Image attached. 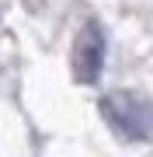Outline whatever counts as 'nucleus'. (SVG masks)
I'll list each match as a JSON object with an SVG mask.
<instances>
[{
	"mask_svg": "<svg viewBox=\"0 0 153 157\" xmlns=\"http://www.w3.org/2000/svg\"><path fill=\"white\" fill-rule=\"evenodd\" d=\"M101 115L125 140H153V98L143 91H108L101 98Z\"/></svg>",
	"mask_w": 153,
	"mask_h": 157,
	"instance_id": "1",
	"label": "nucleus"
},
{
	"mask_svg": "<svg viewBox=\"0 0 153 157\" xmlns=\"http://www.w3.org/2000/svg\"><path fill=\"white\" fill-rule=\"evenodd\" d=\"M104 67V32L97 21H87L73 39V77L80 84H94Z\"/></svg>",
	"mask_w": 153,
	"mask_h": 157,
	"instance_id": "2",
	"label": "nucleus"
}]
</instances>
